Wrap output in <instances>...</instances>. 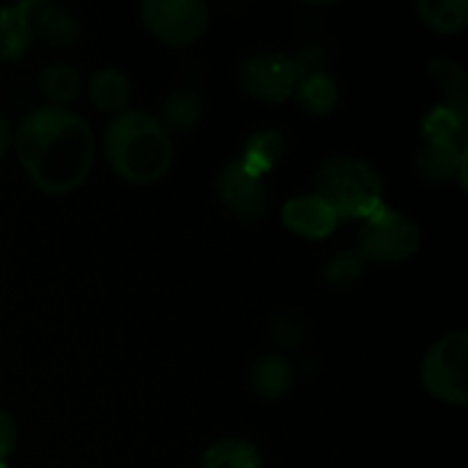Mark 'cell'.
<instances>
[{
	"instance_id": "7402d4cb",
	"label": "cell",
	"mask_w": 468,
	"mask_h": 468,
	"mask_svg": "<svg viewBox=\"0 0 468 468\" xmlns=\"http://www.w3.org/2000/svg\"><path fill=\"white\" fill-rule=\"evenodd\" d=\"M430 76L446 91V103L460 112H468V76L452 59H432L428 64Z\"/></svg>"
},
{
	"instance_id": "ffe728a7",
	"label": "cell",
	"mask_w": 468,
	"mask_h": 468,
	"mask_svg": "<svg viewBox=\"0 0 468 468\" xmlns=\"http://www.w3.org/2000/svg\"><path fill=\"white\" fill-rule=\"evenodd\" d=\"M201 112H204V103H201L199 96L190 90H181L174 91V94L165 101L158 122L163 123L167 133H186L199 123Z\"/></svg>"
},
{
	"instance_id": "9a60e30c",
	"label": "cell",
	"mask_w": 468,
	"mask_h": 468,
	"mask_svg": "<svg viewBox=\"0 0 468 468\" xmlns=\"http://www.w3.org/2000/svg\"><path fill=\"white\" fill-rule=\"evenodd\" d=\"M425 142L468 146V112H460L452 105H434L420 122Z\"/></svg>"
},
{
	"instance_id": "7c38bea8",
	"label": "cell",
	"mask_w": 468,
	"mask_h": 468,
	"mask_svg": "<svg viewBox=\"0 0 468 468\" xmlns=\"http://www.w3.org/2000/svg\"><path fill=\"white\" fill-rule=\"evenodd\" d=\"M32 32L55 48L73 46L82 35V26L69 9L35 0L32 7Z\"/></svg>"
},
{
	"instance_id": "2e32d148",
	"label": "cell",
	"mask_w": 468,
	"mask_h": 468,
	"mask_svg": "<svg viewBox=\"0 0 468 468\" xmlns=\"http://www.w3.org/2000/svg\"><path fill=\"white\" fill-rule=\"evenodd\" d=\"M283 151H286V137H283L277 128H261V131L251 133V135L247 137L240 163L245 165L251 174L265 178L274 167H277Z\"/></svg>"
},
{
	"instance_id": "ac0fdd59",
	"label": "cell",
	"mask_w": 468,
	"mask_h": 468,
	"mask_svg": "<svg viewBox=\"0 0 468 468\" xmlns=\"http://www.w3.org/2000/svg\"><path fill=\"white\" fill-rule=\"evenodd\" d=\"M201 468H263V455L245 439H218L204 451Z\"/></svg>"
},
{
	"instance_id": "5bb4252c",
	"label": "cell",
	"mask_w": 468,
	"mask_h": 468,
	"mask_svg": "<svg viewBox=\"0 0 468 468\" xmlns=\"http://www.w3.org/2000/svg\"><path fill=\"white\" fill-rule=\"evenodd\" d=\"M292 366L282 355H263L250 373V384L254 393L263 400H279L292 387Z\"/></svg>"
},
{
	"instance_id": "52a82bcc",
	"label": "cell",
	"mask_w": 468,
	"mask_h": 468,
	"mask_svg": "<svg viewBox=\"0 0 468 468\" xmlns=\"http://www.w3.org/2000/svg\"><path fill=\"white\" fill-rule=\"evenodd\" d=\"M140 16L155 39L176 48L199 41L210 21L208 5L201 0H144Z\"/></svg>"
},
{
	"instance_id": "5b68a950",
	"label": "cell",
	"mask_w": 468,
	"mask_h": 468,
	"mask_svg": "<svg viewBox=\"0 0 468 468\" xmlns=\"http://www.w3.org/2000/svg\"><path fill=\"white\" fill-rule=\"evenodd\" d=\"M420 247V229L402 210H393L384 206L373 218L364 219L359 231L356 251L366 263H402L411 259Z\"/></svg>"
},
{
	"instance_id": "e0dca14e",
	"label": "cell",
	"mask_w": 468,
	"mask_h": 468,
	"mask_svg": "<svg viewBox=\"0 0 468 468\" xmlns=\"http://www.w3.org/2000/svg\"><path fill=\"white\" fill-rule=\"evenodd\" d=\"M297 105L311 117H327L338 105V85L329 73L324 71H306L302 80L297 82L295 91Z\"/></svg>"
},
{
	"instance_id": "44dd1931",
	"label": "cell",
	"mask_w": 468,
	"mask_h": 468,
	"mask_svg": "<svg viewBox=\"0 0 468 468\" xmlns=\"http://www.w3.org/2000/svg\"><path fill=\"white\" fill-rule=\"evenodd\" d=\"M39 90L44 91L46 99L53 101L55 108H64L80 96V73L69 64H50L39 73Z\"/></svg>"
},
{
	"instance_id": "7a4b0ae2",
	"label": "cell",
	"mask_w": 468,
	"mask_h": 468,
	"mask_svg": "<svg viewBox=\"0 0 468 468\" xmlns=\"http://www.w3.org/2000/svg\"><path fill=\"white\" fill-rule=\"evenodd\" d=\"M103 154L110 169L133 186L158 183L174 163L172 135L144 110H123L110 119Z\"/></svg>"
},
{
	"instance_id": "8992f818",
	"label": "cell",
	"mask_w": 468,
	"mask_h": 468,
	"mask_svg": "<svg viewBox=\"0 0 468 468\" xmlns=\"http://www.w3.org/2000/svg\"><path fill=\"white\" fill-rule=\"evenodd\" d=\"M306 73V64L279 50L250 55L238 67L240 87L256 101L283 103L292 96L297 82Z\"/></svg>"
},
{
	"instance_id": "277c9868",
	"label": "cell",
	"mask_w": 468,
	"mask_h": 468,
	"mask_svg": "<svg viewBox=\"0 0 468 468\" xmlns=\"http://www.w3.org/2000/svg\"><path fill=\"white\" fill-rule=\"evenodd\" d=\"M468 334L466 329L446 334L430 346L420 364L425 391L448 407L468 405Z\"/></svg>"
},
{
	"instance_id": "9c48e42d",
	"label": "cell",
	"mask_w": 468,
	"mask_h": 468,
	"mask_svg": "<svg viewBox=\"0 0 468 468\" xmlns=\"http://www.w3.org/2000/svg\"><path fill=\"white\" fill-rule=\"evenodd\" d=\"M282 222L288 231L306 240H324L338 227V215L323 197L300 195L283 204Z\"/></svg>"
},
{
	"instance_id": "cb8c5ba5",
	"label": "cell",
	"mask_w": 468,
	"mask_h": 468,
	"mask_svg": "<svg viewBox=\"0 0 468 468\" xmlns=\"http://www.w3.org/2000/svg\"><path fill=\"white\" fill-rule=\"evenodd\" d=\"M16 420L12 419V414L0 410V468L9 466V457L14 455V448H16Z\"/></svg>"
},
{
	"instance_id": "3957f363",
	"label": "cell",
	"mask_w": 468,
	"mask_h": 468,
	"mask_svg": "<svg viewBox=\"0 0 468 468\" xmlns=\"http://www.w3.org/2000/svg\"><path fill=\"white\" fill-rule=\"evenodd\" d=\"M315 195L338 219H368L384 208V183L378 169L355 155H332L315 174Z\"/></svg>"
},
{
	"instance_id": "30bf717a",
	"label": "cell",
	"mask_w": 468,
	"mask_h": 468,
	"mask_svg": "<svg viewBox=\"0 0 468 468\" xmlns=\"http://www.w3.org/2000/svg\"><path fill=\"white\" fill-rule=\"evenodd\" d=\"M466 165L468 149L441 142H425L416 155V172L423 181L446 183L457 178L462 190H466Z\"/></svg>"
},
{
	"instance_id": "d6986e66",
	"label": "cell",
	"mask_w": 468,
	"mask_h": 468,
	"mask_svg": "<svg viewBox=\"0 0 468 468\" xmlns=\"http://www.w3.org/2000/svg\"><path fill=\"white\" fill-rule=\"evenodd\" d=\"M416 12L420 21L439 35H457L468 26L466 0H419Z\"/></svg>"
},
{
	"instance_id": "8fae6325",
	"label": "cell",
	"mask_w": 468,
	"mask_h": 468,
	"mask_svg": "<svg viewBox=\"0 0 468 468\" xmlns=\"http://www.w3.org/2000/svg\"><path fill=\"white\" fill-rule=\"evenodd\" d=\"M32 7L35 0L0 7V62H18L30 48L35 39Z\"/></svg>"
},
{
	"instance_id": "484cf974",
	"label": "cell",
	"mask_w": 468,
	"mask_h": 468,
	"mask_svg": "<svg viewBox=\"0 0 468 468\" xmlns=\"http://www.w3.org/2000/svg\"><path fill=\"white\" fill-rule=\"evenodd\" d=\"M9 144H12V131H9V123L7 119L0 114V160L7 155L9 151Z\"/></svg>"
},
{
	"instance_id": "ba28073f",
	"label": "cell",
	"mask_w": 468,
	"mask_h": 468,
	"mask_svg": "<svg viewBox=\"0 0 468 468\" xmlns=\"http://www.w3.org/2000/svg\"><path fill=\"white\" fill-rule=\"evenodd\" d=\"M219 201L231 210L240 222L256 224L268 213V187L265 181L251 174L240 158H233L222 167L215 181Z\"/></svg>"
},
{
	"instance_id": "6da1fadb",
	"label": "cell",
	"mask_w": 468,
	"mask_h": 468,
	"mask_svg": "<svg viewBox=\"0 0 468 468\" xmlns=\"http://www.w3.org/2000/svg\"><path fill=\"white\" fill-rule=\"evenodd\" d=\"M14 146L32 186L48 195L78 190L94 167V131L85 117L67 108L32 110L18 126Z\"/></svg>"
},
{
	"instance_id": "4fadbf2b",
	"label": "cell",
	"mask_w": 468,
	"mask_h": 468,
	"mask_svg": "<svg viewBox=\"0 0 468 468\" xmlns=\"http://www.w3.org/2000/svg\"><path fill=\"white\" fill-rule=\"evenodd\" d=\"M90 101L99 112L105 114H119L126 110L128 101H131V80L126 73L117 67H103L99 71L91 73L90 85Z\"/></svg>"
},
{
	"instance_id": "603a6c76",
	"label": "cell",
	"mask_w": 468,
	"mask_h": 468,
	"mask_svg": "<svg viewBox=\"0 0 468 468\" xmlns=\"http://www.w3.org/2000/svg\"><path fill=\"white\" fill-rule=\"evenodd\" d=\"M366 261L356 250H346L334 254L324 265V282L329 286H347L364 274Z\"/></svg>"
},
{
	"instance_id": "d4e9b609",
	"label": "cell",
	"mask_w": 468,
	"mask_h": 468,
	"mask_svg": "<svg viewBox=\"0 0 468 468\" xmlns=\"http://www.w3.org/2000/svg\"><path fill=\"white\" fill-rule=\"evenodd\" d=\"M274 338H277L282 346L295 347L302 341V324L297 323L292 315H279L277 323H274Z\"/></svg>"
}]
</instances>
